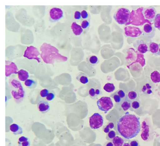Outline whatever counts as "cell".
I'll return each instance as SVG.
<instances>
[{"label":"cell","mask_w":160,"mask_h":146,"mask_svg":"<svg viewBox=\"0 0 160 146\" xmlns=\"http://www.w3.org/2000/svg\"><path fill=\"white\" fill-rule=\"evenodd\" d=\"M159 46L160 47V44H159Z\"/></svg>","instance_id":"44"},{"label":"cell","mask_w":160,"mask_h":146,"mask_svg":"<svg viewBox=\"0 0 160 146\" xmlns=\"http://www.w3.org/2000/svg\"><path fill=\"white\" fill-rule=\"evenodd\" d=\"M131 17V12L128 9L121 8L118 9L114 15V19L118 24H126Z\"/></svg>","instance_id":"4"},{"label":"cell","mask_w":160,"mask_h":146,"mask_svg":"<svg viewBox=\"0 0 160 146\" xmlns=\"http://www.w3.org/2000/svg\"><path fill=\"white\" fill-rule=\"evenodd\" d=\"M117 128L119 134L127 139L137 136L141 131L139 118L128 113L120 118L117 122Z\"/></svg>","instance_id":"1"},{"label":"cell","mask_w":160,"mask_h":146,"mask_svg":"<svg viewBox=\"0 0 160 146\" xmlns=\"http://www.w3.org/2000/svg\"><path fill=\"white\" fill-rule=\"evenodd\" d=\"M103 89L108 93H112L115 90V86L112 83H107L104 86Z\"/></svg>","instance_id":"30"},{"label":"cell","mask_w":160,"mask_h":146,"mask_svg":"<svg viewBox=\"0 0 160 146\" xmlns=\"http://www.w3.org/2000/svg\"><path fill=\"white\" fill-rule=\"evenodd\" d=\"M105 146H114L112 142H108L106 144Z\"/></svg>","instance_id":"41"},{"label":"cell","mask_w":160,"mask_h":146,"mask_svg":"<svg viewBox=\"0 0 160 146\" xmlns=\"http://www.w3.org/2000/svg\"><path fill=\"white\" fill-rule=\"evenodd\" d=\"M127 97H128V99L130 101L132 102L133 101L138 99V95L136 91H130L128 93Z\"/></svg>","instance_id":"31"},{"label":"cell","mask_w":160,"mask_h":146,"mask_svg":"<svg viewBox=\"0 0 160 146\" xmlns=\"http://www.w3.org/2000/svg\"><path fill=\"white\" fill-rule=\"evenodd\" d=\"M50 92L47 89H43L40 91V95L42 98H45L47 97Z\"/></svg>","instance_id":"37"},{"label":"cell","mask_w":160,"mask_h":146,"mask_svg":"<svg viewBox=\"0 0 160 146\" xmlns=\"http://www.w3.org/2000/svg\"><path fill=\"white\" fill-rule=\"evenodd\" d=\"M134 47L140 53L145 54L148 51V46L142 39L136 40L133 42Z\"/></svg>","instance_id":"10"},{"label":"cell","mask_w":160,"mask_h":146,"mask_svg":"<svg viewBox=\"0 0 160 146\" xmlns=\"http://www.w3.org/2000/svg\"><path fill=\"white\" fill-rule=\"evenodd\" d=\"M87 61L88 65L92 66H96L100 62L99 60L96 56H92L88 58L87 59Z\"/></svg>","instance_id":"26"},{"label":"cell","mask_w":160,"mask_h":146,"mask_svg":"<svg viewBox=\"0 0 160 146\" xmlns=\"http://www.w3.org/2000/svg\"><path fill=\"white\" fill-rule=\"evenodd\" d=\"M38 109L39 111L42 114H46L49 111L50 106L49 104L46 101H40L38 103Z\"/></svg>","instance_id":"15"},{"label":"cell","mask_w":160,"mask_h":146,"mask_svg":"<svg viewBox=\"0 0 160 146\" xmlns=\"http://www.w3.org/2000/svg\"><path fill=\"white\" fill-rule=\"evenodd\" d=\"M55 96H56V95H55V93L54 92H51L49 93L48 95L47 96V97H46V100L48 101H51L54 99Z\"/></svg>","instance_id":"38"},{"label":"cell","mask_w":160,"mask_h":146,"mask_svg":"<svg viewBox=\"0 0 160 146\" xmlns=\"http://www.w3.org/2000/svg\"><path fill=\"white\" fill-rule=\"evenodd\" d=\"M131 103L132 102L128 99L127 95H126V97L124 99L120 105H121L123 110L126 111L130 110V108H131Z\"/></svg>","instance_id":"23"},{"label":"cell","mask_w":160,"mask_h":146,"mask_svg":"<svg viewBox=\"0 0 160 146\" xmlns=\"http://www.w3.org/2000/svg\"><path fill=\"white\" fill-rule=\"evenodd\" d=\"M159 141L160 142V134L159 137Z\"/></svg>","instance_id":"43"},{"label":"cell","mask_w":160,"mask_h":146,"mask_svg":"<svg viewBox=\"0 0 160 146\" xmlns=\"http://www.w3.org/2000/svg\"><path fill=\"white\" fill-rule=\"evenodd\" d=\"M103 118L99 113H95L89 119L90 127L92 129H98L103 126Z\"/></svg>","instance_id":"6"},{"label":"cell","mask_w":160,"mask_h":146,"mask_svg":"<svg viewBox=\"0 0 160 146\" xmlns=\"http://www.w3.org/2000/svg\"><path fill=\"white\" fill-rule=\"evenodd\" d=\"M10 90L12 97L16 103L23 100L25 92L22 84L16 79H11L9 81Z\"/></svg>","instance_id":"2"},{"label":"cell","mask_w":160,"mask_h":146,"mask_svg":"<svg viewBox=\"0 0 160 146\" xmlns=\"http://www.w3.org/2000/svg\"><path fill=\"white\" fill-rule=\"evenodd\" d=\"M81 16H82V19L84 20H88V21H90V15L88 12L85 11L83 10L81 12Z\"/></svg>","instance_id":"35"},{"label":"cell","mask_w":160,"mask_h":146,"mask_svg":"<svg viewBox=\"0 0 160 146\" xmlns=\"http://www.w3.org/2000/svg\"><path fill=\"white\" fill-rule=\"evenodd\" d=\"M10 130L15 135H21L23 134V129L22 127L17 124H12L10 125Z\"/></svg>","instance_id":"18"},{"label":"cell","mask_w":160,"mask_h":146,"mask_svg":"<svg viewBox=\"0 0 160 146\" xmlns=\"http://www.w3.org/2000/svg\"><path fill=\"white\" fill-rule=\"evenodd\" d=\"M102 93L101 90L98 88H91L89 91L90 97L93 100L97 99L98 97L102 95Z\"/></svg>","instance_id":"19"},{"label":"cell","mask_w":160,"mask_h":146,"mask_svg":"<svg viewBox=\"0 0 160 146\" xmlns=\"http://www.w3.org/2000/svg\"><path fill=\"white\" fill-rule=\"evenodd\" d=\"M159 46L158 44L153 42H151L148 45V51L151 53L156 56H160V54L159 52Z\"/></svg>","instance_id":"17"},{"label":"cell","mask_w":160,"mask_h":146,"mask_svg":"<svg viewBox=\"0 0 160 146\" xmlns=\"http://www.w3.org/2000/svg\"><path fill=\"white\" fill-rule=\"evenodd\" d=\"M142 91L146 95H151L153 92V88L151 84L147 83L144 85L142 88Z\"/></svg>","instance_id":"25"},{"label":"cell","mask_w":160,"mask_h":146,"mask_svg":"<svg viewBox=\"0 0 160 146\" xmlns=\"http://www.w3.org/2000/svg\"><path fill=\"white\" fill-rule=\"evenodd\" d=\"M112 143L114 146H123L124 144V141L122 138L116 136L112 140Z\"/></svg>","instance_id":"29"},{"label":"cell","mask_w":160,"mask_h":146,"mask_svg":"<svg viewBox=\"0 0 160 146\" xmlns=\"http://www.w3.org/2000/svg\"><path fill=\"white\" fill-rule=\"evenodd\" d=\"M126 96L125 92L122 90H119L116 92L111 95V97L112 98L115 102L119 105H121Z\"/></svg>","instance_id":"14"},{"label":"cell","mask_w":160,"mask_h":146,"mask_svg":"<svg viewBox=\"0 0 160 146\" xmlns=\"http://www.w3.org/2000/svg\"><path fill=\"white\" fill-rule=\"evenodd\" d=\"M24 85L27 88L32 90L37 87L38 82L33 79H28L25 81Z\"/></svg>","instance_id":"24"},{"label":"cell","mask_w":160,"mask_h":146,"mask_svg":"<svg viewBox=\"0 0 160 146\" xmlns=\"http://www.w3.org/2000/svg\"><path fill=\"white\" fill-rule=\"evenodd\" d=\"M41 55L39 51L37 48L33 46L28 47L25 51L23 56L29 60H35L39 63L41 62V60L39 58V56Z\"/></svg>","instance_id":"7"},{"label":"cell","mask_w":160,"mask_h":146,"mask_svg":"<svg viewBox=\"0 0 160 146\" xmlns=\"http://www.w3.org/2000/svg\"><path fill=\"white\" fill-rule=\"evenodd\" d=\"M71 30L73 34L76 36H81L83 32V30L81 26L78 24L76 22H73L71 25Z\"/></svg>","instance_id":"16"},{"label":"cell","mask_w":160,"mask_h":146,"mask_svg":"<svg viewBox=\"0 0 160 146\" xmlns=\"http://www.w3.org/2000/svg\"><path fill=\"white\" fill-rule=\"evenodd\" d=\"M63 17V11L59 8L53 7L50 10L49 19L51 22H58Z\"/></svg>","instance_id":"8"},{"label":"cell","mask_w":160,"mask_h":146,"mask_svg":"<svg viewBox=\"0 0 160 146\" xmlns=\"http://www.w3.org/2000/svg\"><path fill=\"white\" fill-rule=\"evenodd\" d=\"M97 105L100 110L104 112L106 114L113 107L114 105L111 98L102 97L97 101Z\"/></svg>","instance_id":"5"},{"label":"cell","mask_w":160,"mask_h":146,"mask_svg":"<svg viewBox=\"0 0 160 146\" xmlns=\"http://www.w3.org/2000/svg\"><path fill=\"white\" fill-rule=\"evenodd\" d=\"M157 12L153 7H148L143 9L142 14L145 19L149 20L151 22H154L156 16Z\"/></svg>","instance_id":"11"},{"label":"cell","mask_w":160,"mask_h":146,"mask_svg":"<svg viewBox=\"0 0 160 146\" xmlns=\"http://www.w3.org/2000/svg\"><path fill=\"white\" fill-rule=\"evenodd\" d=\"M74 18L77 21H80L82 19L81 12L79 11H76L74 15Z\"/></svg>","instance_id":"39"},{"label":"cell","mask_w":160,"mask_h":146,"mask_svg":"<svg viewBox=\"0 0 160 146\" xmlns=\"http://www.w3.org/2000/svg\"><path fill=\"white\" fill-rule=\"evenodd\" d=\"M17 74L18 78L21 81H26L29 77L28 72L24 70H20Z\"/></svg>","instance_id":"20"},{"label":"cell","mask_w":160,"mask_h":146,"mask_svg":"<svg viewBox=\"0 0 160 146\" xmlns=\"http://www.w3.org/2000/svg\"><path fill=\"white\" fill-rule=\"evenodd\" d=\"M114 128V124L112 122H110L107 125L105 126L103 128V131L106 134H108L110 131L112 130V129Z\"/></svg>","instance_id":"33"},{"label":"cell","mask_w":160,"mask_h":146,"mask_svg":"<svg viewBox=\"0 0 160 146\" xmlns=\"http://www.w3.org/2000/svg\"><path fill=\"white\" fill-rule=\"evenodd\" d=\"M153 22L155 28L158 29L160 31V14L156 15Z\"/></svg>","instance_id":"32"},{"label":"cell","mask_w":160,"mask_h":146,"mask_svg":"<svg viewBox=\"0 0 160 146\" xmlns=\"http://www.w3.org/2000/svg\"><path fill=\"white\" fill-rule=\"evenodd\" d=\"M18 67L16 64L10 61H6V75L7 77L10 76L12 74H18Z\"/></svg>","instance_id":"13"},{"label":"cell","mask_w":160,"mask_h":146,"mask_svg":"<svg viewBox=\"0 0 160 146\" xmlns=\"http://www.w3.org/2000/svg\"><path fill=\"white\" fill-rule=\"evenodd\" d=\"M76 79L79 82L84 85L89 82L88 77L84 73L81 72L78 74Z\"/></svg>","instance_id":"21"},{"label":"cell","mask_w":160,"mask_h":146,"mask_svg":"<svg viewBox=\"0 0 160 146\" xmlns=\"http://www.w3.org/2000/svg\"><path fill=\"white\" fill-rule=\"evenodd\" d=\"M31 142L29 139L27 137L22 136L20 137L18 141V146H30Z\"/></svg>","instance_id":"22"},{"label":"cell","mask_w":160,"mask_h":146,"mask_svg":"<svg viewBox=\"0 0 160 146\" xmlns=\"http://www.w3.org/2000/svg\"><path fill=\"white\" fill-rule=\"evenodd\" d=\"M116 136V132H115L114 131L111 130L108 133V134H107V137H106V139H107L108 140L111 141Z\"/></svg>","instance_id":"36"},{"label":"cell","mask_w":160,"mask_h":146,"mask_svg":"<svg viewBox=\"0 0 160 146\" xmlns=\"http://www.w3.org/2000/svg\"><path fill=\"white\" fill-rule=\"evenodd\" d=\"M123 146H131L130 145L129 143H124V144L123 145Z\"/></svg>","instance_id":"42"},{"label":"cell","mask_w":160,"mask_h":146,"mask_svg":"<svg viewBox=\"0 0 160 146\" xmlns=\"http://www.w3.org/2000/svg\"><path fill=\"white\" fill-rule=\"evenodd\" d=\"M142 133L141 137L144 141L152 140L154 137V130L150 118H146L142 124Z\"/></svg>","instance_id":"3"},{"label":"cell","mask_w":160,"mask_h":146,"mask_svg":"<svg viewBox=\"0 0 160 146\" xmlns=\"http://www.w3.org/2000/svg\"><path fill=\"white\" fill-rule=\"evenodd\" d=\"M130 144L131 146H140L139 143L137 140L132 141L130 142Z\"/></svg>","instance_id":"40"},{"label":"cell","mask_w":160,"mask_h":146,"mask_svg":"<svg viewBox=\"0 0 160 146\" xmlns=\"http://www.w3.org/2000/svg\"><path fill=\"white\" fill-rule=\"evenodd\" d=\"M140 106H141V102L139 99L138 98L137 100L132 102L130 110L132 111H135L140 107Z\"/></svg>","instance_id":"28"},{"label":"cell","mask_w":160,"mask_h":146,"mask_svg":"<svg viewBox=\"0 0 160 146\" xmlns=\"http://www.w3.org/2000/svg\"><path fill=\"white\" fill-rule=\"evenodd\" d=\"M124 32L126 36L132 38L140 36L142 34L139 28L131 26L125 27Z\"/></svg>","instance_id":"9"},{"label":"cell","mask_w":160,"mask_h":146,"mask_svg":"<svg viewBox=\"0 0 160 146\" xmlns=\"http://www.w3.org/2000/svg\"><path fill=\"white\" fill-rule=\"evenodd\" d=\"M90 22L88 20H83L81 23V27L83 30H87L89 29Z\"/></svg>","instance_id":"34"},{"label":"cell","mask_w":160,"mask_h":146,"mask_svg":"<svg viewBox=\"0 0 160 146\" xmlns=\"http://www.w3.org/2000/svg\"><path fill=\"white\" fill-rule=\"evenodd\" d=\"M151 79L154 83L160 82V73L158 71H155L151 75Z\"/></svg>","instance_id":"27"},{"label":"cell","mask_w":160,"mask_h":146,"mask_svg":"<svg viewBox=\"0 0 160 146\" xmlns=\"http://www.w3.org/2000/svg\"><path fill=\"white\" fill-rule=\"evenodd\" d=\"M156 29L154 27H152L149 24H146L144 26L142 35L148 39H152L155 36Z\"/></svg>","instance_id":"12"}]
</instances>
